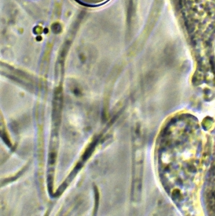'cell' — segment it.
<instances>
[{"instance_id": "6da1fadb", "label": "cell", "mask_w": 215, "mask_h": 216, "mask_svg": "<svg viewBox=\"0 0 215 216\" xmlns=\"http://www.w3.org/2000/svg\"><path fill=\"white\" fill-rule=\"evenodd\" d=\"M52 31L54 32V33H59V32H60L61 30V27L60 25L54 24L52 25Z\"/></svg>"}]
</instances>
